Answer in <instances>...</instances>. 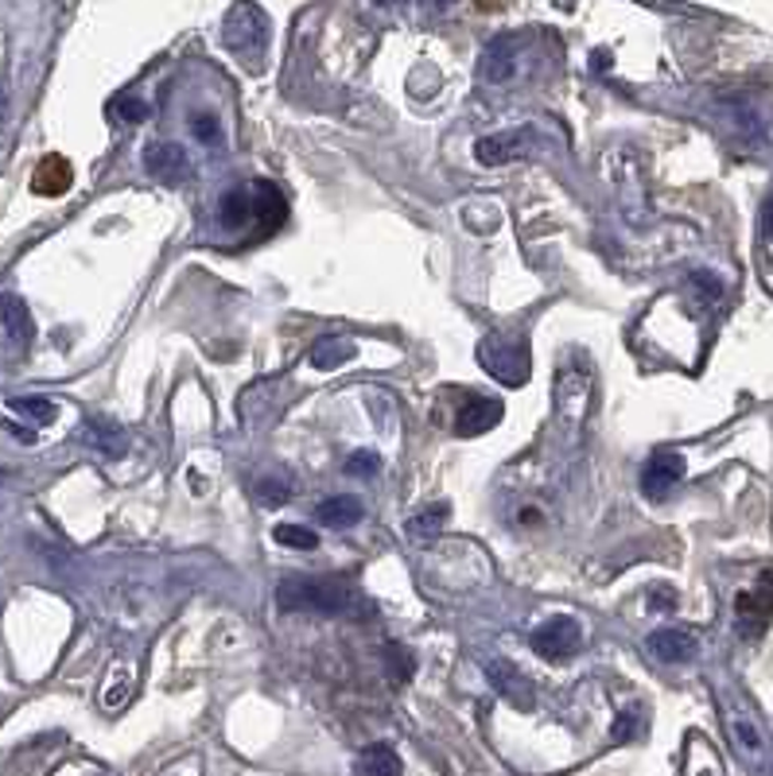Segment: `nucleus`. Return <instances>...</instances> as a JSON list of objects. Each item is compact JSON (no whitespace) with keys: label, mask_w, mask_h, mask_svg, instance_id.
I'll return each mask as SVG.
<instances>
[{"label":"nucleus","mask_w":773,"mask_h":776,"mask_svg":"<svg viewBox=\"0 0 773 776\" xmlns=\"http://www.w3.org/2000/svg\"><path fill=\"white\" fill-rule=\"evenodd\" d=\"M478 361L486 365V373H494L502 384H525L529 369H533V353H529L525 335L518 330H490L478 346Z\"/></svg>","instance_id":"obj_1"},{"label":"nucleus","mask_w":773,"mask_h":776,"mask_svg":"<svg viewBox=\"0 0 773 776\" xmlns=\"http://www.w3.org/2000/svg\"><path fill=\"white\" fill-rule=\"evenodd\" d=\"M276 602L284 610L342 613L350 605V587L342 579H284L276 590Z\"/></svg>","instance_id":"obj_2"},{"label":"nucleus","mask_w":773,"mask_h":776,"mask_svg":"<svg viewBox=\"0 0 773 776\" xmlns=\"http://www.w3.org/2000/svg\"><path fill=\"white\" fill-rule=\"evenodd\" d=\"M264 43H269V24H264L261 9L238 4V9L226 12V47L246 58H261Z\"/></svg>","instance_id":"obj_3"},{"label":"nucleus","mask_w":773,"mask_h":776,"mask_svg":"<svg viewBox=\"0 0 773 776\" xmlns=\"http://www.w3.org/2000/svg\"><path fill=\"white\" fill-rule=\"evenodd\" d=\"M579 641H584L579 621L576 617H564V613H559V617H548V621H541V625H536L533 637H529V645H533L536 656L559 664V660H568V656L576 653Z\"/></svg>","instance_id":"obj_4"},{"label":"nucleus","mask_w":773,"mask_h":776,"mask_svg":"<svg viewBox=\"0 0 773 776\" xmlns=\"http://www.w3.org/2000/svg\"><path fill=\"white\" fill-rule=\"evenodd\" d=\"M734 613H739V633L742 637H758L773 617V571L762 579V587L742 590L734 598Z\"/></svg>","instance_id":"obj_5"},{"label":"nucleus","mask_w":773,"mask_h":776,"mask_svg":"<svg viewBox=\"0 0 773 776\" xmlns=\"http://www.w3.org/2000/svg\"><path fill=\"white\" fill-rule=\"evenodd\" d=\"M486 679L494 684V691L502 695L505 703H513L518 711H533L536 707V691L529 684V676L510 660H486Z\"/></svg>","instance_id":"obj_6"},{"label":"nucleus","mask_w":773,"mask_h":776,"mask_svg":"<svg viewBox=\"0 0 773 776\" xmlns=\"http://www.w3.org/2000/svg\"><path fill=\"white\" fill-rule=\"evenodd\" d=\"M144 172H149L152 179L175 187V183H183L190 175V160H187V152H183L179 144L156 140V144L144 147Z\"/></svg>","instance_id":"obj_7"},{"label":"nucleus","mask_w":773,"mask_h":776,"mask_svg":"<svg viewBox=\"0 0 773 776\" xmlns=\"http://www.w3.org/2000/svg\"><path fill=\"white\" fill-rule=\"evenodd\" d=\"M681 478H684V458L673 455V450H657V455H653L650 462H645V470H642L645 498L661 501L676 482H681Z\"/></svg>","instance_id":"obj_8"},{"label":"nucleus","mask_w":773,"mask_h":776,"mask_svg":"<svg viewBox=\"0 0 773 776\" xmlns=\"http://www.w3.org/2000/svg\"><path fill=\"white\" fill-rule=\"evenodd\" d=\"M502 424V401L494 396H467V404L455 416V431L459 435H486Z\"/></svg>","instance_id":"obj_9"},{"label":"nucleus","mask_w":773,"mask_h":776,"mask_svg":"<svg viewBox=\"0 0 773 776\" xmlns=\"http://www.w3.org/2000/svg\"><path fill=\"white\" fill-rule=\"evenodd\" d=\"M513 70H518V40L498 35L494 43H486L482 66H478V74H482L486 83H505Z\"/></svg>","instance_id":"obj_10"},{"label":"nucleus","mask_w":773,"mask_h":776,"mask_svg":"<svg viewBox=\"0 0 773 776\" xmlns=\"http://www.w3.org/2000/svg\"><path fill=\"white\" fill-rule=\"evenodd\" d=\"M650 653L657 656L661 664H688V660H696V637L692 633H684V630H657V633H650Z\"/></svg>","instance_id":"obj_11"},{"label":"nucleus","mask_w":773,"mask_h":776,"mask_svg":"<svg viewBox=\"0 0 773 776\" xmlns=\"http://www.w3.org/2000/svg\"><path fill=\"white\" fill-rule=\"evenodd\" d=\"M529 147V132H502V136H486L475 144V155L478 164L486 167H502L510 160H518L521 152Z\"/></svg>","instance_id":"obj_12"},{"label":"nucleus","mask_w":773,"mask_h":776,"mask_svg":"<svg viewBox=\"0 0 773 776\" xmlns=\"http://www.w3.org/2000/svg\"><path fill=\"white\" fill-rule=\"evenodd\" d=\"M70 183H75V172H70V164H66L63 155H47V160H43V164L35 167V175H32L35 195H47V198L66 195Z\"/></svg>","instance_id":"obj_13"},{"label":"nucleus","mask_w":773,"mask_h":776,"mask_svg":"<svg viewBox=\"0 0 773 776\" xmlns=\"http://www.w3.org/2000/svg\"><path fill=\"white\" fill-rule=\"evenodd\" d=\"M355 773L358 776H401L404 773L401 753H396L389 742H373V745H366V750L358 753Z\"/></svg>","instance_id":"obj_14"},{"label":"nucleus","mask_w":773,"mask_h":776,"mask_svg":"<svg viewBox=\"0 0 773 776\" xmlns=\"http://www.w3.org/2000/svg\"><path fill=\"white\" fill-rule=\"evenodd\" d=\"M315 521L330 524V528H350V524L362 521V501L350 498V493L327 498V501H319V509H315Z\"/></svg>","instance_id":"obj_15"},{"label":"nucleus","mask_w":773,"mask_h":776,"mask_svg":"<svg viewBox=\"0 0 773 776\" xmlns=\"http://www.w3.org/2000/svg\"><path fill=\"white\" fill-rule=\"evenodd\" d=\"M249 218H257V187H233L222 195V221L230 229H241Z\"/></svg>","instance_id":"obj_16"},{"label":"nucleus","mask_w":773,"mask_h":776,"mask_svg":"<svg viewBox=\"0 0 773 776\" xmlns=\"http://www.w3.org/2000/svg\"><path fill=\"white\" fill-rule=\"evenodd\" d=\"M83 439L90 442V447H98L101 455H109V458H121L124 455V431L117 424H109V419H90L86 424V431H83Z\"/></svg>","instance_id":"obj_17"},{"label":"nucleus","mask_w":773,"mask_h":776,"mask_svg":"<svg viewBox=\"0 0 773 776\" xmlns=\"http://www.w3.org/2000/svg\"><path fill=\"white\" fill-rule=\"evenodd\" d=\"M447 513H451V509H447L444 501H436V505H428L424 513L412 516V521H409V539H412V544H432V539L439 536V528H444Z\"/></svg>","instance_id":"obj_18"},{"label":"nucleus","mask_w":773,"mask_h":776,"mask_svg":"<svg viewBox=\"0 0 773 776\" xmlns=\"http://www.w3.org/2000/svg\"><path fill=\"white\" fill-rule=\"evenodd\" d=\"M257 187V218H261V229H276L280 221H284V214H288V206H284V198H280V190L272 187V183H253Z\"/></svg>","instance_id":"obj_19"},{"label":"nucleus","mask_w":773,"mask_h":776,"mask_svg":"<svg viewBox=\"0 0 773 776\" xmlns=\"http://www.w3.org/2000/svg\"><path fill=\"white\" fill-rule=\"evenodd\" d=\"M355 353H358V346L346 342V338H323V342L312 350V365L315 369H338L355 358Z\"/></svg>","instance_id":"obj_20"},{"label":"nucleus","mask_w":773,"mask_h":776,"mask_svg":"<svg viewBox=\"0 0 773 776\" xmlns=\"http://www.w3.org/2000/svg\"><path fill=\"white\" fill-rule=\"evenodd\" d=\"M149 101L137 98V94H117L113 101H109V117H117L121 124H144L149 121Z\"/></svg>","instance_id":"obj_21"},{"label":"nucleus","mask_w":773,"mask_h":776,"mask_svg":"<svg viewBox=\"0 0 773 776\" xmlns=\"http://www.w3.org/2000/svg\"><path fill=\"white\" fill-rule=\"evenodd\" d=\"M9 408L17 412V416H28L32 424H51L55 419V401H47V396H12Z\"/></svg>","instance_id":"obj_22"},{"label":"nucleus","mask_w":773,"mask_h":776,"mask_svg":"<svg viewBox=\"0 0 773 776\" xmlns=\"http://www.w3.org/2000/svg\"><path fill=\"white\" fill-rule=\"evenodd\" d=\"M4 327L20 346L32 342V315H28V307L20 299H4Z\"/></svg>","instance_id":"obj_23"},{"label":"nucleus","mask_w":773,"mask_h":776,"mask_svg":"<svg viewBox=\"0 0 773 776\" xmlns=\"http://www.w3.org/2000/svg\"><path fill=\"white\" fill-rule=\"evenodd\" d=\"M727 726H731V737L742 745V750H747V753H762V734H758V726L747 719V714L734 711L731 719H727Z\"/></svg>","instance_id":"obj_24"},{"label":"nucleus","mask_w":773,"mask_h":776,"mask_svg":"<svg viewBox=\"0 0 773 776\" xmlns=\"http://www.w3.org/2000/svg\"><path fill=\"white\" fill-rule=\"evenodd\" d=\"M272 536H276V544H284V548H304V551L319 548V536H315L312 528H300V524H280Z\"/></svg>","instance_id":"obj_25"},{"label":"nucleus","mask_w":773,"mask_h":776,"mask_svg":"<svg viewBox=\"0 0 773 776\" xmlns=\"http://www.w3.org/2000/svg\"><path fill=\"white\" fill-rule=\"evenodd\" d=\"M257 501H261V505H269V509L284 505V501H288V485L276 482V478H272V482H261V485H257Z\"/></svg>","instance_id":"obj_26"},{"label":"nucleus","mask_w":773,"mask_h":776,"mask_svg":"<svg viewBox=\"0 0 773 776\" xmlns=\"http://www.w3.org/2000/svg\"><path fill=\"white\" fill-rule=\"evenodd\" d=\"M346 470L350 474H378L381 470V455H373V450H358V455H350V462H346Z\"/></svg>","instance_id":"obj_27"},{"label":"nucleus","mask_w":773,"mask_h":776,"mask_svg":"<svg viewBox=\"0 0 773 776\" xmlns=\"http://www.w3.org/2000/svg\"><path fill=\"white\" fill-rule=\"evenodd\" d=\"M642 730V714L638 711H625V714H618V722H614V730H610V737L614 742H630V737Z\"/></svg>","instance_id":"obj_28"},{"label":"nucleus","mask_w":773,"mask_h":776,"mask_svg":"<svg viewBox=\"0 0 773 776\" xmlns=\"http://www.w3.org/2000/svg\"><path fill=\"white\" fill-rule=\"evenodd\" d=\"M195 136L203 140V144H218V140H222V129H218L215 117H195Z\"/></svg>","instance_id":"obj_29"},{"label":"nucleus","mask_w":773,"mask_h":776,"mask_svg":"<svg viewBox=\"0 0 773 776\" xmlns=\"http://www.w3.org/2000/svg\"><path fill=\"white\" fill-rule=\"evenodd\" d=\"M124 699H129V684H124V679H117V687H109V691H106V707L113 711V707H121Z\"/></svg>","instance_id":"obj_30"},{"label":"nucleus","mask_w":773,"mask_h":776,"mask_svg":"<svg viewBox=\"0 0 773 776\" xmlns=\"http://www.w3.org/2000/svg\"><path fill=\"white\" fill-rule=\"evenodd\" d=\"M762 233L773 241V195L765 198V206H762Z\"/></svg>","instance_id":"obj_31"}]
</instances>
